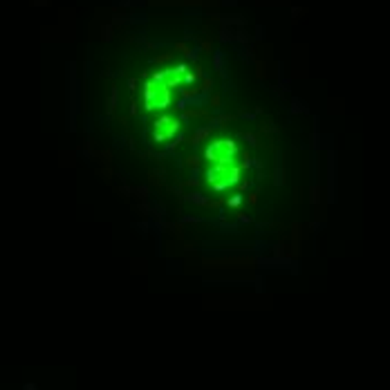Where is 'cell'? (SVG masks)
Segmentation results:
<instances>
[{
    "label": "cell",
    "mask_w": 390,
    "mask_h": 390,
    "mask_svg": "<svg viewBox=\"0 0 390 390\" xmlns=\"http://www.w3.org/2000/svg\"><path fill=\"white\" fill-rule=\"evenodd\" d=\"M206 179L215 191H224L226 186H231L240 179V166H235L233 162L231 164H213V168H208Z\"/></svg>",
    "instance_id": "6da1fadb"
},
{
    "label": "cell",
    "mask_w": 390,
    "mask_h": 390,
    "mask_svg": "<svg viewBox=\"0 0 390 390\" xmlns=\"http://www.w3.org/2000/svg\"><path fill=\"white\" fill-rule=\"evenodd\" d=\"M235 153H238V146L231 139H217L206 148V159L211 164H231Z\"/></svg>",
    "instance_id": "7a4b0ae2"
},
{
    "label": "cell",
    "mask_w": 390,
    "mask_h": 390,
    "mask_svg": "<svg viewBox=\"0 0 390 390\" xmlns=\"http://www.w3.org/2000/svg\"><path fill=\"white\" fill-rule=\"evenodd\" d=\"M170 104V92L166 86L157 84V81H153V84L146 86V108L148 110H164Z\"/></svg>",
    "instance_id": "3957f363"
},
{
    "label": "cell",
    "mask_w": 390,
    "mask_h": 390,
    "mask_svg": "<svg viewBox=\"0 0 390 390\" xmlns=\"http://www.w3.org/2000/svg\"><path fill=\"white\" fill-rule=\"evenodd\" d=\"M184 72H186V68H184V66L166 68V70L157 72V75H155V79H153V81H157V84L166 86V88H173V86H177V84H179V81H182Z\"/></svg>",
    "instance_id": "277c9868"
},
{
    "label": "cell",
    "mask_w": 390,
    "mask_h": 390,
    "mask_svg": "<svg viewBox=\"0 0 390 390\" xmlns=\"http://www.w3.org/2000/svg\"><path fill=\"white\" fill-rule=\"evenodd\" d=\"M155 130H157V142H164L168 137H173L177 130V121L170 119V117H162L155 121Z\"/></svg>",
    "instance_id": "5b68a950"
}]
</instances>
